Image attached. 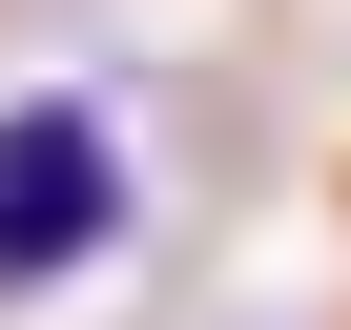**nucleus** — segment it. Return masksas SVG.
I'll return each mask as SVG.
<instances>
[{"label":"nucleus","mask_w":351,"mask_h":330,"mask_svg":"<svg viewBox=\"0 0 351 330\" xmlns=\"http://www.w3.org/2000/svg\"><path fill=\"white\" fill-rule=\"evenodd\" d=\"M124 124L83 103V83H21V103H0V309H21V289H83L104 248H124Z\"/></svg>","instance_id":"1"}]
</instances>
